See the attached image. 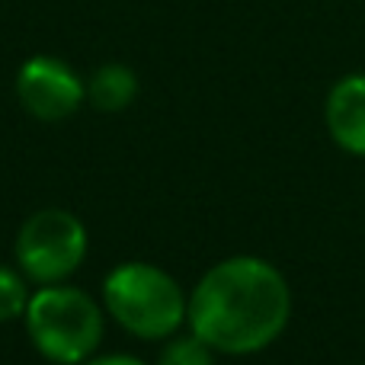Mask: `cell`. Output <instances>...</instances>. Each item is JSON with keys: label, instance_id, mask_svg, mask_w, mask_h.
I'll list each match as a JSON object with an SVG mask.
<instances>
[{"label": "cell", "instance_id": "cell-1", "mask_svg": "<svg viewBox=\"0 0 365 365\" xmlns=\"http://www.w3.org/2000/svg\"><path fill=\"white\" fill-rule=\"evenodd\" d=\"M186 317L192 334L215 353L250 356L285 330L292 292L272 263L259 257H231L202 276Z\"/></svg>", "mask_w": 365, "mask_h": 365}, {"label": "cell", "instance_id": "cell-6", "mask_svg": "<svg viewBox=\"0 0 365 365\" xmlns=\"http://www.w3.org/2000/svg\"><path fill=\"white\" fill-rule=\"evenodd\" d=\"M330 138L349 154L365 158V74H349L334 83L327 96Z\"/></svg>", "mask_w": 365, "mask_h": 365}, {"label": "cell", "instance_id": "cell-8", "mask_svg": "<svg viewBox=\"0 0 365 365\" xmlns=\"http://www.w3.org/2000/svg\"><path fill=\"white\" fill-rule=\"evenodd\" d=\"M212 353L215 349L208 346L205 340L199 336H180V340L167 343L164 353H160L158 365H215L212 362Z\"/></svg>", "mask_w": 365, "mask_h": 365}, {"label": "cell", "instance_id": "cell-2", "mask_svg": "<svg viewBox=\"0 0 365 365\" xmlns=\"http://www.w3.org/2000/svg\"><path fill=\"white\" fill-rule=\"evenodd\" d=\"M103 298H106L109 314L145 340L170 336L189 308L177 279H170L151 263H125L109 272Z\"/></svg>", "mask_w": 365, "mask_h": 365}, {"label": "cell", "instance_id": "cell-5", "mask_svg": "<svg viewBox=\"0 0 365 365\" xmlns=\"http://www.w3.org/2000/svg\"><path fill=\"white\" fill-rule=\"evenodd\" d=\"M16 93L36 119L58 122V119H68L81 106V100L87 96V87L64 61L38 55V58H29L19 68Z\"/></svg>", "mask_w": 365, "mask_h": 365}, {"label": "cell", "instance_id": "cell-9", "mask_svg": "<svg viewBox=\"0 0 365 365\" xmlns=\"http://www.w3.org/2000/svg\"><path fill=\"white\" fill-rule=\"evenodd\" d=\"M26 304H29V302H26V285H23V279H19L13 269L0 266V324H4V321H13L16 314H23Z\"/></svg>", "mask_w": 365, "mask_h": 365}, {"label": "cell", "instance_id": "cell-3", "mask_svg": "<svg viewBox=\"0 0 365 365\" xmlns=\"http://www.w3.org/2000/svg\"><path fill=\"white\" fill-rule=\"evenodd\" d=\"M26 324L38 353L51 362H81L100 346L103 314L81 289L48 285L26 304Z\"/></svg>", "mask_w": 365, "mask_h": 365}, {"label": "cell", "instance_id": "cell-4", "mask_svg": "<svg viewBox=\"0 0 365 365\" xmlns=\"http://www.w3.org/2000/svg\"><path fill=\"white\" fill-rule=\"evenodd\" d=\"M87 253V231L64 208H42L23 225L16 237V259L38 282H61L81 266Z\"/></svg>", "mask_w": 365, "mask_h": 365}, {"label": "cell", "instance_id": "cell-10", "mask_svg": "<svg viewBox=\"0 0 365 365\" xmlns=\"http://www.w3.org/2000/svg\"><path fill=\"white\" fill-rule=\"evenodd\" d=\"M90 365H145V362L132 359V356H106V359H100V362H90Z\"/></svg>", "mask_w": 365, "mask_h": 365}, {"label": "cell", "instance_id": "cell-7", "mask_svg": "<svg viewBox=\"0 0 365 365\" xmlns=\"http://www.w3.org/2000/svg\"><path fill=\"white\" fill-rule=\"evenodd\" d=\"M87 96L103 113H119L138 96V77L125 64H103L87 83Z\"/></svg>", "mask_w": 365, "mask_h": 365}]
</instances>
